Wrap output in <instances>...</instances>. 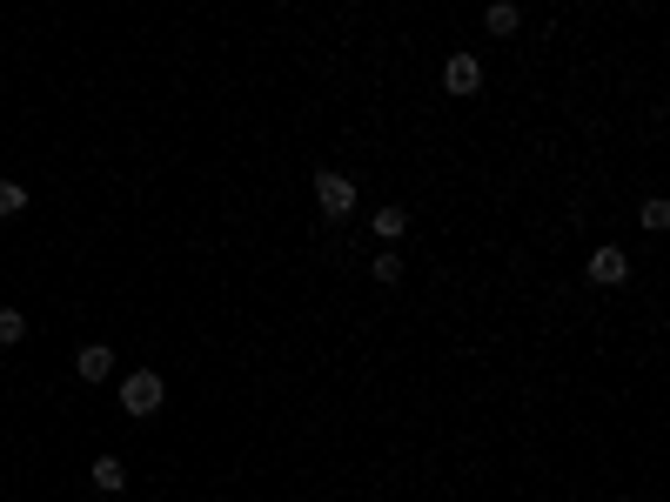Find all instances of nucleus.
Returning a JSON list of instances; mask_svg holds the SVG:
<instances>
[{"mask_svg":"<svg viewBox=\"0 0 670 502\" xmlns=\"http://www.w3.org/2000/svg\"><path fill=\"white\" fill-rule=\"evenodd\" d=\"M402 228H409V208H376V235L382 241H396Z\"/></svg>","mask_w":670,"mask_h":502,"instance_id":"nucleus-9","label":"nucleus"},{"mask_svg":"<svg viewBox=\"0 0 670 502\" xmlns=\"http://www.w3.org/2000/svg\"><path fill=\"white\" fill-rule=\"evenodd\" d=\"M583 268H590V282H597V288H617V282H630V255L617 248V241H603V248H590V262H583Z\"/></svg>","mask_w":670,"mask_h":502,"instance_id":"nucleus-4","label":"nucleus"},{"mask_svg":"<svg viewBox=\"0 0 670 502\" xmlns=\"http://www.w3.org/2000/svg\"><path fill=\"white\" fill-rule=\"evenodd\" d=\"M443 94H456V101L483 94V61H476V54H449L443 61Z\"/></svg>","mask_w":670,"mask_h":502,"instance_id":"nucleus-3","label":"nucleus"},{"mask_svg":"<svg viewBox=\"0 0 670 502\" xmlns=\"http://www.w3.org/2000/svg\"><path fill=\"white\" fill-rule=\"evenodd\" d=\"M483 27H490V34H496V41H510V34H516V27H523V7H516V0H496V7H490V14H483Z\"/></svg>","mask_w":670,"mask_h":502,"instance_id":"nucleus-6","label":"nucleus"},{"mask_svg":"<svg viewBox=\"0 0 670 502\" xmlns=\"http://www.w3.org/2000/svg\"><path fill=\"white\" fill-rule=\"evenodd\" d=\"M21 208H27V188L21 181H0V221H14Z\"/></svg>","mask_w":670,"mask_h":502,"instance_id":"nucleus-10","label":"nucleus"},{"mask_svg":"<svg viewBox=\"0 0 670 502\" xmlns=\"http://www.w3.org/2000/svg\"><path fill=\"white\" fill-rule=\"evenodd\" d=\"M275 7H289V0H275Z\"/></svg>","mask_w":670,"mask_h":502,"instance_id":"nucleus-13","label":"nucleus"},{"mask_svg":"<svg viewBox=\"0 0 670 502\" xmlns=\"http://www.w3.org/2000/svg\"><path fill=\"white\" fill-rule=\"evenodd\" d=\"M161 402H168V382H161L155 369H134V375H121V415H155Z\"/></svg>","mask_w":670,"mask_h":502,"instance_id":"nucleus-2","label":"nucleus"},{"mask_svg":"<svg viewBox=\"0 0 670 502\" xmlns=\"http://www.w3.org/2000/svg\"><path fill=\"white\" fill-rule=\"evenodd\" d=\"M74 375H81V382H108V375H114V349L88 342V349L74 355Z\"/></svg>","mask_w":670,"mask_h":502,"instance_id":"nucleus-5","label":"nucleus"},{"mask_svg":"<svg viewBox=\"0 0 670 502\" xmlns=\"http://www.w3.org/2000/svg\"><path fill=\"white\" fill-rule=\"evenodd\" d=\"M309 195H315V208H322V221H349V215H356V181H349V175H335V168H322V175H315L309 181Z\"/></svg>","mask_w":670,"mask_h":502,"instance_id":"nucleus-1","label":"nucleus"},{"mask_svg":"<svg viewBox=\"0 0 670 502\" xmlns=\"http://www.w3.org/2000/svg\"><path fill=\"white\" fill-rule=\"evenodd\" d=\"M21 335H27V315L21 308H0V349H14Z\"/></svg>","mask_w":670,"mask_h":502,"instance_id":"nucleus-8","label":"nucleus"},{"mask_svg":"<svg viewBox=\"0 0 670 502\" xmlns=\"http://www.w3.org/2000/svg\"><path fill=\"white\" fill-rule=\"evenodd\" d=\"M376 282H389V288L402 282V255H376Z\"/></svg>","mask_w":670,"mask_h":502,"instance_id":"nucleus-12","label":"nucleus"},{"mask_svg":"<svg viewBox=\"0 0 670 502\" xmlns=\"http://www.w3.org/2000/svg\"><path fill=\"white\" fill-rule=\"evenodd\" d=\"M121 482H128V462H121V456H94V489H108V496H114Z\"/></svg>","mask_w":670,"mask_h":502,"instance_id":"nucleus-7","label":"nucleus"},{"mask_svg":"<svg viewBox=\"0 0 670 502\" xmlns=\"http://www.w3.org/2000/svg\"><path fill=\"white\" fill-rule=\"evenodd\" d=\"M644 228H670V201H657V195L644 201Z\"/></svg>","mask_w":670,"mask_h":502,"instance_id":"nucleus-11","label":"nucleus"}]
</instances>
